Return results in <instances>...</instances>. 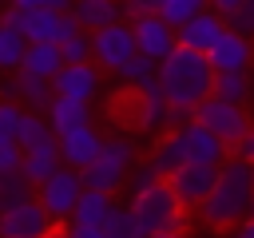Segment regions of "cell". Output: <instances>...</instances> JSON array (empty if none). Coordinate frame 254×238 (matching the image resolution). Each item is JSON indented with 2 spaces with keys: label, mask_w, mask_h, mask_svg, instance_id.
I'll return each mask as SVG.
<instances>
[{
  "label": "cell",
  "mask_w": 254,
  "mask_h": 238,
  "mask_svg": "<svg viewBox=\"0 0 254 238\" xmlns=\"http://www.w3.org/2000/svg\"><path fill=\"white\" fill-rule=\"evenodd\" d=\"M214 182H218V167H198V163H187V167H179V171L167 178V186L175 190V198H179L187 210H190V206H202V202L210 198Z\"/></svg>",
  "instance_id": "obj_10"
},
{
  "label": "cell",
  "mask_w": 254,
  "mask_h": 238,
  "mask_svg": "<svg viewBox=\"0 0 254 238\" xmlns=\"http://www.w3.org/2000/svg\"><path fill=\"white\" fill-rule=\"evenodd\" d=\"M250 202H254V167L242 159H226L218 167V182L210 190V198L198 206L202 222L214 230H234L238 222L250 218Z\"/></svg>",
  "instance_id": "obj_1"
},
{
  "label": "cell",
  "mask_w": 254,
  "mask_h": 238,
  "mask_svg": "<svg viewBox=\"0 0 254 238\" xmlns=\"http://www.w3.org/2000/svg\"><path fill=\"white\" fill-rule=\"evenodd\" d=\"M206 60H210L214 75L250 71V63H254V40H246V36H238V32H230V28H226V36L206 52Z\"/></svg>",
  "instance_id": "obj_15"
},
{
  "label": "cell",
  "mask_w": 254,
  "mask_h": 238,
  "mask_svg": "<svg viewBox=\"0 0 254 238\" xmlns=\"http://www.w3.org/2000/svg\"><path fill=\"white\" fill-rule=\"evenodd\" d=\"M16 143H20L24 155H32V151H48V147H60V139H56L48 115H36V111H24V123H20Z\"/></svg>",
  "instance_id": "obj_20"
},
{
  "label": "cell",
  "mask_w": 254,
  "mask_h": 238,
  "mask_svg": "<svg viewBox=\"0 0 254 238\" xmlns=\"http://www.w3.org/2000/svg\"><path fill=\"white\" fill-rule=\"evenodd\" d=\"M64 163H60V147H48V151H32V155H24V178L32 182V186H44L56 171H60Z\"/></svg>",
  "instance_id": "obj_26"
},
{
  "label": "cell",
  "mask_w": 254,
  "mask_h": 238,
  "mask_svg": "<svg viewBox=\"0 0 254 238\" xmlns=\"http://www.w3.org/2000/svg\"><path fill=\"white\" fill-rule=\"evenodd\" d=\"M20 103L36 107V115H48V107L56 103V91L48 79H36V75H20Z\"/></svg>",
  "instance_id": "obj_30"
},
{
  "label": "cell",
  "mask_w": 254,
  "mask_h": 238,
  "mask_svg": "<svg viewBox=\"0 0 254 238\" xmlns=\"http://www.w3.org/2000/svg\"><path fill=\"white\" fill-rule=\"evenodd\" d=\"M206 4H210V12H218V16L226 20V16H234V12H238L246 0H206Z\"/></svg>",
  "instance_id": "obj_41"
},
{
  "label": "cell",
  "mask_w": 254,
  "mask_h": 238,
  "mask_svg": "<svg viewBox=\"0 0 254 238\" xmlns=\"http://www.w3.org/2000/svg\"><path fill=\"white\" fill-rule=\"evenodd\" d=\"M230 238H254V218H246V222H238V226L230 230Z\"/></svg>",
  "instance_id": "obj_43"
},
{
  "label": "cell",
  "mask_w": 254,
  "mask_h": 238,
  "mask_svg": "<svg viewBox=\"0 0 254 238\" xmlns=\"http://www.w3.org/2000/svg\"><path fill=\"white\" fill-rule=\"evenodd\" d=\"M48 238H64V230H52V234H48Z\"/></svg>",
  "instance_id": "obj_45"
},
{
  "label": "cell",
  "mask_w": 254,
  "mask_h": 238,
  "mask_svg": "<svg viewBox=\"0 0 254 238\" xmlns=\"http://www.w3.org/2000/svg\"><path fill=\"white\" fill-rule=\"evenodd\" d=\"M202 12H210V4L206 0H163L159 4V16L179 32V28H187L190 20H198Z\"/></svg>",
  "instance_id": "obj_29"
},
{
  "label": "cell",
  "mask_w": 254,
  "mask_h": 238,
  "mask_svg": "<svg viewBox=\"0 0 254 238\" xmlns=\"http://www.w3.org/2000/svg\"><path fill=\"white\" fill-rule=\"evenodd\" d=\"M250 218H254V202H250Z\"/></svg>",
  "instance_id": "obj_47"
},
{
  "label": "cell",
  "mask_w": 254,
  "mask_h": 238,
  "mask_svg": "<svg viewBox=\"0 0 254 238\" xmlns=\"http://www.w3.org/2000/svg\"><path fill=\"white\" fill-rule=\"evenodd\" d=\"M48 123H52V131H56V139H60V135H67V131L91 127V107H87V103H75V99H56V103L48 107Z\"/></svg>",
  "instance_id": "obj_21"
},
{
  "label": "cell",
  "mask_w": 254,
  "mask_h": 238,
  "mask_svg": "<svg viewBox=\"0 0 254 238\" xmlns=\"http://www.w3.org/2000/svg\"><path fill=\"white\" fill-rule=\"evenodd\" d=\"M131 32H135V48H139V56H147V60H155V63H163V60L179 48V32H175L159 12L135 20Z\"/></svg>",
  "instance_id": "obj_9"
},
{
  "label": "cell",
  "mask_w": 254,
  "mask_h": 238,
  "mask_svg": "<svg viewBox=\"0 0 254 238\" xmlns=\"http://www.w3.org/2000/svg\"><path fill=\"white\" fill-rule=\"evenodd\" d=\"M187 123H194V107H171V127L183 131Z\"/></svg>",
  "instance_id": "obj_40"
},
{
  "label": "cell",
  "mask_w": 254,
  "mask_h": 238,
  "mask_svg": "<svg viewBox=\"0 0 254 238\" xmlns=\"http://www.w3.org/2000/svg\"><path fill=\"white\" fill-rule=\"evenodd\" d=\"M12 4L24 12H56V16H67L75 8V0H12Z\"/></svg>",
  "instance_id": "obj_36"
},
{
  "label": "cell",
  "mask_w": 254,
  "mask_h": 238,
  "mask_svg": "<svg viewBox=\"0 0 254 238\" xmlns=\"http://www.w3.org/2000/svg\"><path fill=\"white\" fill-rule=\"evenodd\" d=\"M127 210L135 214V222H139V230H143L147 238H151V234H167V230H183V234H187V206L175 198V190H171L167 182L135 194V198L127 202Z\"/></svg>",
  "instance_id": "obj_3"
},
{
  "label": "cell",
  "mask_w": 254,
  "mask_h": 238,
  "mask_svg": "<svg viewBox=\"0 0 254 238\" xmlns=\"http://www.w3.org/2000/svg\"><path fill=\"white\" fill-rule=\"evenodd\" d=\"M222 36H226V20L218 12H202L198 20H190L187 28H179V48H190V52L206 56Z\"/></svg>",
  "instance_id": "obj_16"
},
{
  "label": "cell",
  "mask_w": 254,
  "mask_h": 238,
  "mask_svg": "<svg viewBox=\"0 0 254 238\" xmlns=\"http://www.w3.org/2000/svg\"><path fill=\"white\" fill-rule=\"evenodd\" d=\"M135 56H139V48H135L131 24H111V28H103V32L91 36V63L99 71H119Z\"/></svg>",
  "instance_id": "obj_8"
},
{
  "label": "cell",
  "mask_w": 254,
  "mask_h": 238,
  "mask_svg": "<svg viewBox=\"0 0 254 238\" xmlns=\"http://www.w3.org/2000/svg\"><path fill=\"white\" fill-rule=\"evenodd\" d=\"M111 214H115V202H111V194L83 190V198H79V206H75V214H71V226H95V230H103Z\"/></svg>",
  "instance_id": "obj_22"
},
{
  "label": "cell",
  "mask_w": 254,
  "mask_h": 238,
  "mask_svg": "<svg viewBox=\"0 0 254 238\" xmlns=\"http://www.w3.org/2000/svg\"><path fill=\"white\" fill-rule=\"evenodd\" d=\"M83 175L79 171H71V167H60L44 186H36V202L48 210V218L52 222H71V214H75V206H79V198H83Z\"/></svg>",
  "instance_id": "obj_7"
},
{
  "label": "cell",
  "mask_w": 254,
  "mask_h": 238,
  "mask_svg": "<svg viewBox=\"0 0 254 238\" xmlns=\"http://www.w3.org/2000/svg\"><path fill=\"white\" fill-rule=\"evenodd\" d=\"M71 16H75L79 32L95 36V32H103L111 24H123V0H75Z\"/></svg>",
  "instance_id": "obj_17"
},
{
  "label": "cell",
  "mask_w": 254,
  "mask_h": 238,
  "mask_svg": "<svg viewBox=\"0 0 254 238\" xmlns=\"http://www.w3.org/2000/svg\"><path fill=\"white\" fill-rule=\"evenodd\" d=\"M135 123H139V131H163V127H171V103L163 99L159 83H155V87H147V91H139Z\"/></svg>",
  "instance_id": "obj_18"
},
{
  "label": "cell",
  "mask_w": 254,
  "mask_h": 238,
  "mask_svg": "<svg viewBox=\"0 0 254 238\" xmlns=\"http://www.w3.org/2000/svg\"><path fill=\"white\" fill-rule=\"evenodd\" d=\"M115 75H119V83H123V87H131V91L139 95V91H147V87H155V83H159V63H155V60H147V56H135V60H131V63H123Z\"/></svg>",
  "instance_id": "obj_25"
},
{
  "label": "cell",
  "mask_w": 254,
  "mask_h": 238,
  "mask_svg": "<svg viewBox=\"0 0 254 238\" xmlns=\"http://www.w3.org/2000/svg\"><path fill=\"white\" fill-rule=\"evenodd\" d=\"M36 198V186L24 178V171H12V175H0V214L24 206Z\"/></svg>",
  "instance_id": "obj_27"
},
{
  "label": "cell",
  "mask_w": 254,
  "mask_h": 238,
  "mask_svg": "<svg viewBox=\"0 0 254 238\" xmlns=\"http://www.w3.org/2000/svg\"><path fill=\"white\" fill-rule=\"evenodd\" d=\"M0 99L20 103V75H0Z\"/></svg>",
  "instance_id": "obj_38"
},
{
  "label": "cell",
  "mask_w": 254,
  "mask_h": 238,
  "mask_svg": "<svg viewBox=\"0 0 254 238\" xmlns=\"http://www.w3.org/2000/svg\"><path fill=\"white\" fill-rule=\"evenodd\" d=\"M60 52H64V63H91V36L75 32L71 40L60 44Z\"/></svg>",
  "instance_id": "obj_34"
},
{
  "label": "cell",
  "mask_w": 254,
  "mask_h": 238,
  "mask_svg": "<svg viewBox=\"0 0 254 238\" xmlns=\"http://www.w3.org/2000/svg\"><path fill=\"white\" fill-rule=\"evenodd\" d=\"M159 4L163 0H123V20H143V16H151V12H159Z\"/></svg>",
  "instance_id": "obj_37"
},
{
  "label": "cell",
  "mask_w": 254,
  "mask_h": 238,
  "mask_svg": "<svg viewBox=\"0 0 254 238\" xmlns=\"http://www.w3.org/2000/svg\"><path fill=\"white\" fill-rule=\"evenodd\" d=\"M28 40L16 32V28H8L4 20H0V71L8 75V71H20L24 67V56H28Z\"/></svg>",
  "instance_id": "obj_28"
},
{
  "label": "cell",
  "mask_w": 254,
  "mask_h": 238,
  "mask_svg": "<svg viewBox=\"0 0 254 238\" xmlns=\"http://www.w3.org/2000/svg\"><path fill=\"white\" fill-rule=\"evenodd\" d=\"M214 99L246 107L254 99V71H230V75H214Z\"/></svg>",
  "instance_id": "obj_23"
},
{
  "label": "cell",
  "mask_w": 254,
  "mask_h": 238,
  "mask_svg": "<svg viewBox=\"0 0 254 238\" xmlns=\"http://www.w3.org/2000/svg\"><path fill=\"white\" fill-rule=\"evenodd\" d=\"M56 99H75V103H91L99 91V67L95 63H64V71L52 79Z\"/></svg>",
  "instance_id": "obj_13"
},
{
  "label": "cell",
  "mask_w": 254,
  "mask_h": 238,
  "mask_svg": "<svg viewBox=\"0 0 254 238\" xmlns=\"http://www.w3.org/2000/svg\"><path fill=\"white\" fill-rule=\"evenodd\" d=\"M159 91L171 107H198L214 95V67L190 48H175L159 63Z\"/></svg>",
  "instance_id": "obj_2"
},
{
  "label": "cell",
  "mask_w": 254,
  "mask_h": 238,
  "mask_svg": "<svg viewBox=\"0 0 254 238\" xmlns=\"http://www.w3.org/2000/svg\"><path fill=\"white\" fill-rule=\"evenodd\" d=\"M194 123H198V127H206V131H210L214 139H222V143H226L230 151H234V147H238V143L246 139V131L254 127V123H250V111H246V107L222 103V99H214V95H210L206 103H198V107H194Z\"/></svg>",
  "instance_id": "obj_6"
},
{
  "label": "cell",
  "mask_w": 254,
  "mask_h": 238,
  "mask_svg": "<svg viewBox=\"0 0 254 238\" xmlns=\"http://www.w3.org/2000/svg\"><path fill=\"white\" fill-rule=\"evenodd\" d=\"M0 20L8 28H16L28 44H64V40H71L79 32V24H75L71 12L67 16H56V12H24V8L8 4L0 12Z\"/></svg>",
  "instance_id": "obj_5"
},
{
  "label": "cell",
  "mask_w": 254,
  "mask_h": 238,
  "mask_svg": "<svg viewBox=\"0 0 254 238\" xmlns=\"http://www.w3.org/2000/svg\"><path fill=\"white\" fill-rule=\"evenodd\" d=\"M52 230H56V222L48 218V210L36 198L0 214V238H48Z\"/></svg>",
  "instance_id": "obj_12"
},
{
  "label": "cell",
  "mask_w": 254,
  "mask_h": 238,
  "mask_svg": "<svg viewBox=\"0 0 254 238\" xmlns=\"http://www.w3.org/2000/svg\"><path fill=\"white\" fill-rule=\"evenodd\" d=\"M151 238H187L183 230H167V234H151Z\"/></svg>",
  "instance_id": "obj_44"
},
{
  "label": "cell",
  "mask_w": 254,
  "mask_h": 238,
  "mask_svg": "<svg viewBox=\"0 0 254 238\" xmlns=\"http://www.w3.org/2000/svg\"><path fill=\"white\" fill-rule=\"evenodd\" d=\"M131 167H135V143L131 139H107L99 159L83 171V186L99 190V194H115L119 186H127Z\"/></svg>",
  "instance_id": "obj_4"
},
{
  "label": "cell",
  "mask_w": 254,
  "mask_h": 238,
  "mask_svg": "<svg viewBox=\"0 0 254 238\" xmlns=\"http://www.w3.org/2000/svg\"><path fill=\"white\" fill-rule=\"evenodd\" d=\"M64 238H107L103 230H95V226H67L64 230Z\"/></svg>",
  "instance_id": "obj_42"
},
{
  "label": "cell",
  "mask_w": 254,
  "mask_h": 238,
  "mask_svg": "<svg viewBox=\"0 0 254 238\" xmlns=\"http://www.w3.org/2000/svg\"><path fill=\"white\" fill-rule=\"evenodd\" d=\"M8 4H12V0H0V12H4V8H8Z\"/></svg>",
  "instance_id": "obj_46"
},
{
  "label": "cell",
  "mask_w": 254,
  "mask_h": 238,
  "mask_svg": "<svg viewBox=\"0 0 254 238\" xmlns=\"http://www.w3.org/2000/svg\"><path fill=\"white\" fill-rule=\"evenodd\" d=\"M175 135H179V143H183V159H187V163L222 167V163L230 159V147H226L222 139H214L206 127H198V123H187V127L175 131Z\"/></svg>",
  "instance_id": "obj_11"
},
{
  "label": "cell",
  "mask_w": 254,
  "mask_h": 238,
  "mask_svg": "<svg viewBox=\"0 0 254 238\" xmlns=\"http://www.w3.org/2000/svg\"><path fill=\"white\" fill-rule=\"evenodd\" d=\"M159 182H163V175H159L147 159H143V163H135V167H131V175H127V190H131V198H135V194H143V190H151V186H159Z\"/></svg>",
  "instance_id": "obj_32"
},
{
  "label": "cell",
  "mask_w": 254,
  "mask_h": 238,
  "mask_svg": "<svg viewBox=\"0 0 254 238\" xmlns=\"http://www.w3.org/2000/svg\"><path fill=\"white\" fill-rule=\"evenodd\" d=\"M20 123H24V111H20L16 103H4V99H0V147L16 143V135H20ZM16 147H20V143H16Z\"/></svg>",
  "instance_id": "obj_33"
},
{
  "label": "cell",
  "mask_w": 254,
  "mask_h": 238,
  "mask_svg": "<svg viewBox=\"0 0 254 238\" xmlns=\"http://www.w3.org/2000/svg\"><path fill=\"white\" fill-rule=\"evenodd\" d=\"M234 159H242V163H250V167H254V127H250V131H246V139L234 147Z\"/></svg>",
  "instance_id": "obj_39"
},
{
  "label": "cell",
  "mask_w": 254,
  "mask_h": 238,
  "mask_svg": "<svg viewBox=\"0 0 254 238\" xmlns=\"http://www.w3.org/2000/svg\"><path fill=\"white\" fill-rule=\"evenodd\" d=\"M103 234H107V238H147V234L139 230V222H135V214H131L127 206H115V214L107 218Z\"/></svg>",
  "instance_id": "obj_31"
},
{
  "label": "cell",
  "mask_w": 254,
  "mask_h": 238,
  "mask_svg": "<svg viewBox=\"0 0 254 238\" xmlns=\"http://www.w3.org/2000/svg\"><path fill=\"white\" fill-rule=\"evenodd\" d=\"M147 163H151V167H155V171L163 175V182H167V178H171V175H175L179 167H187V159H183V143H179V135L171 131L167 139H159V143L151 147V155H147Z\"/></svg>",
  "instance_id": "obj_24"
},
{
  "label": "cell",
  "mask_w": 254,
  "mask_h": 238,
  "mask_svg": "<svg viewBox=\"0 0 254 238\" xmlns=\"http://www.w3.org/2000/svg\"><path fill=\"white\" fill-rule=\"evenodd\" d=\"M64 71V52H60V44H32L28 48V56H24V67H20V75H36V79H56Z\"/></svg>",
  "instance_id": "obj_19"
},
{
  "label": "cell",
  "mask_w": 254,
  "mask_h": 238,
  "mask_svg": "<svg viewBox=\"0 0 254 238\" xmlns=\"http://www.w3.org/2000/svg\"><path fill=\"white\" fill-rule=\"evenodd\" d=\"M103 143H107V139H103L95 127H79V131H67V135H60V163L83 175V171H87V167L99 159Z\"/></svg>",
  "instance_id": "obj_14"
},
{
  "label": "cell",
  "mask_w": 254,
  "mask_h": 238,
  "mask_svg": "<svg viewBox=\"0 0 254 238\" xmlns=\"http://www.w3.org/2000/svg\"><path fill=\"white\" fill-rule=\"evenodd\" d=\"M226 28L238 32V36H246V40H254V0H246L234 16H226Z\"/></svg>",
  "instance_id": "obj_35"
}]
</instances>
